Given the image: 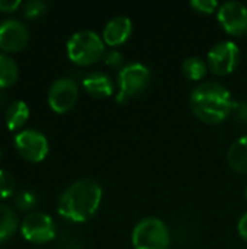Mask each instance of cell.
I'll return each instance as SVG.
<instances>
[{"mask_svg":"<svg viewBox=\"0 0 247 249\" xmlns=\"http://www.w3.org/2000/svg\"><path fill=\"white\" fill-rule=\"evenodd\" d=\"M102 187L90 178H82L70 184L58 198V214L71 223L90 220L100 207Z\"/></svg>","mask_w":247,"mask_h":249,"instance_id":"6da1fadb","label":"cell"},{"mask_svg":"<svg viewBox=\"0 0 247 249\" xmlns=\"http://www.w3.org/2000/svg\"><path fill=\"white\" fill-rule=\"evenodd\" d=\"M189 102L195 117L210 125H217L226 121L234 111L236 105L231 92L217 82L199 83L192 90Z\"/></svg>","mask_w":247,"mask_h":249,"instance_id":"7a4b0ae2","label":"cell"},{"mask_svg":"<svg viewBox=\"0 0 247 249\" xmlns=\"http://www.w3.org/2000/svg\"><path fill=\"white\" fill-rule=\"evenodd\" d=\"M66 50L70 61L83 67L98 63L106 53L102 36L90 29L74 32L68 38Z\"/></svg>","mask_w":247,"mask_h":249,"instance_id":"3957f363","label":"cell"},{"mask_svg":"<svg viewBox=\"0 0 247 249\" xmlns=\"http://www.w3.org/2000/svg\"><path fill=\"white\" fill-rule=\"evenodd\" d=\"M118 93L115 96L118 104H125L132 98L146 92L151 80L150 69L138 61L125 64L118 73Z\"/></svg>","mask_w":247,"mask_h":249,"instance_id":"277c9868","label":"cell"},{"mask_svg":"<svg viewBox=\"0 0 247 249\" xmlns=\"http://www.w3.org/2000/svg\"><path fill=\"white\" fill-rule=\"evenodd\" d=\"M170 231L157 217H144L132 229L131 242L134 249H169Z\"/></svg>","mask_w":247,"mask_h":249,"instance_id":"5b68a950","label":"cell"},{"mask_svg":"<svg viewBox=\"0 0 247 249\" xmlns=\"http://www.w3.org/2000/svg\"><path fill=\"white\" fill-rule=\"evenodd\" d=\"M240 63V50L233 41L217 42L207 55V64L211 73L217 76H227L233 73Z\"/></svg>","mask_w":247,"mask_h":249,"instance_id":"8992f818","label":"cell"},{"mask_svg":"<svg viewBox=\"0 0 247 249\" xmlns=\"http://www.w3.org/2000/svg\"><path fill=\"white\" fill-rule=\"evenodd\" d=\"M22 236L32 244H48L57 235L54 220L41 212H31L20 223Z\"/></svg>","mask_w":247,"mask_h":249,"instance_id":"52a82bcc","label":"cell"},{"mask_svg":"<svg viewBox=\"0 0 247 249\" xmlns=\"http://www.w3.org/2000/svg\"><path fill=\"white\" fill-rule=\"evenodd\" d=\"M15 147L23 159L33 163L42 162L49 152L47 137L41 131L33 128L19 131L15 136Z\"/></svg>","mask_w":247,"mask_h":249,"instance_id":"ba28073f","label":"cell"},{"mask_svg":"<svg viewBox=\"0 0 247 249\" xmlns=\"http://www.w3.org/2000/svg\"><path fill=\"white\" fill-rule=\"evenodd\" d=\"M79 99V86L70 77L57 79L48 90V105L57 114L68 112Z\"/></svg>","mask_w":247,"mask_h":249,"instance_id":"9c48e42d","label":"cell"},{"mask_svg":"<svg viewBox=\"0 0 247 249\" xmlns=\"http://www.w3.org/2000/svg\"><path fill=\"white\" fill-rule=\"evenodd\" d=\"M217 18L223 29L231 36L247 34V6L242 1H226L220 6Z\"/></svg>","mask_w":247,"mask_h":249,"instance_id":"30bf717a","label":"cell"},{"mask_svg":"<svg viewBox=\"0 0 247 249\" xmlns=\"http://www.w3.org/2000/svg\"><path fill=\"white\" fill-rule=\"evenodd\" d=\"M29 42L28 28L16 20L7 19L0 23V48L6 53L22 51Z\"/></svg>","mask_w":247,"mask_h":249,"instance_id":"8fae6325","label":"cell"},{"mask_svg":"<svg viewBox=\"0 0 247 249\" xmlns=\"http://www.w3.org/2000/svg\"><path fill=\"white\" fill-rule=\"evenodd\" d=\"M132 34V20L127 16H114L103 28L102 39L108 47H119L125 44Z\"/></svg>","mask_w":247,"mask_h":249,"instance_id":"7c38bea8","label":"cell"},{"mask_svg":"<svg viewBox=\"0 0 247 249\" xmlns=\"http://www.w3.org/2000/svg\"><path fill=\"white\" fill-rule=\"evenodd\" d=\"M84 90L98 99L109 98L115 93V83L112 77L103 71H90L83 79Z\"/></svg>","mask_w":247,"mask_h":249,"instance_id":"4fadbf2b","label":"cell"},{"mask_svg":"<svg viewBox=\"0 0 247 249\" xmlns=\"http://www.w3.org/2000/svg\"><path fill=\"white\" fill-rule=\"evenodd\" d=\"M227 162L239 174H247V136L237 139L229 149Z\"/></svg>","mask_w":247,"mask_h":249,"instance_id":"5bb4252c","label":"cell"},{"mask_svg":"<svg viewBox=\"0 0 247 249\" xmlns=\"http://www.w3.org/2000/svg\"><path fill=\"white\" fill-rule=\"evenodd\" d=\"M29 118V107L25 101H15L7 107L6 125L10 131H16L25 125Z\"/></svg>","mask_w":247,"mask_h":249,"instance_id":"9a60e30c","label":"cell"},{"mask_svg":"<svg viewBox=\"0 0 247 249\" xmlns=\"http://www.w3.org/2000/svg\"><path fill=\"white\" fill-rule=\"evenodd\" d=\"M17 228L19 220L16 213L10 207L0 204V244L10 239L16 233Z\"/></svg>","mask_w":247,"mask_h":249,"instance_id":"2e32d148","label":"cell"},{"mask_svg":"<svg viewBox=\"0 0 247 249\" xmlns=\"http://www.w3.org/2000/svg\"><path fill=\"white\" fill-rule=\"evenodd\" d=\"M19 67L17 63L7 54L0 53V89L9 88L17 82Z\"/></svg>","mask_w":247,"mask_h":249,"instance_id":"e0dca14e","label":"cell"},{"mask_svg":"<svg viewBox=\"0 0 247 249\" xmlns=\"http://www.w3.org/2000/svg\"><path fill=\"white\" fill-rule=\"evenodd\" d=\"M208 64L199 57H188L182 63V73L189 80H202L208 73Z\"/></svg>","mask_w":247,"mask_h":249,"instance_id":"ac0fdd59","label":"cell"},{"mask_svg":"<svg viewBox=\"0 0 247 249\" xmlns=\"http://www.w3.org/2000/svg\"><path fill=\"white\" fill-rule=\"evenodd\" d=\"M38 196L32 190H22L15 196V207L19 212H31L38 206Z\"/></svg>","mask_w":247,"mask_h":249,"instance_id":"d6986e66","label":"cell"},{"mask_svg":"<svg viewBox=\"0 0 247 249\" xmlns=\"http://www.w3.org/2000/svg\"><path fill=\"white\" fill-rule=\"evenodd\" d=\"M15 178L10 172L0 169V200H6L13 196L15 193Z\"/></svg>","mask_w":247,"mask_h":249,"instance_id":"ffe728a7","label":"cell"},{"mask_svg":"<svg viewBox=\"0 0 247 249\" xmlns=\"http://www.w3.org/2000/svg\"><path fill=\"white\" fill-rule=\"evenodd\" d=\"M189 4L195 12L202 13V15H213V13L218 12V9L221 6L215 0H192Z\"/></svg>","mask_w":247,"mask_h":249,"instance_id":"44dd1931","label":"cell"},{"mask_svg":"<svg viewBox=\"0 0 247 249\" xmlns=\"http://www.w3.org/2000/svg\"><path fill=\"white\" fill-rule=\"evenodd\" d=\"M47 7H48V4L45 1H42V0H32V1H28L23 6V15L28 19H35V18H39L41 15H44Z\"/></svg>","mask_w":247,"mask_h":249,"instance_id":"7402d4cb","label":"cell"},{"mask_svg":"<svg viewBox=\"0 0 247 249\" xmlns=\"http://www.w3.org/2000/svg\"><path fill=\"white\" fill-rule=\"evenodd\" d=\"M103 63L106 64V66H109V67H112V69H122L124 66V55H122V53H119L118 50H109V51H106L105 53V55H103Z\"/></svg>","mask_w":247,"mask_h":249,"instance_id":"603a6c76","label":"cell"},{"mask_svg":"<svg viewBox=\"0 0 247 249\" xmlns=\"http://www.w3.org/2000/svg\"><path fill=\"white\" fill-rule=\"evenodd\" d=\"M236 114V120L242 124H247V101H240L236 102L234 105V111Z\"/></svg>","mask_w":247,"mask_h":249,"instance_id":"cb8c5ba5","label":"cell"},{"mask_svg":"<svg viewBox=\"0 0 247 249\" xmlns=\"http://www.w3.org/2000/svg\"><path fill=\"white\" fill-rule=\"evenodd\" d=\"M19 6H20L19 0H0V12H3V13L15 12Z\"/></svg>","mask_w":247,"mask_h":249,"instance_id":"d4e9b609","label":"cell"},{"mask_svg":"<svg viewBox=\"0 0 247 249\" xmlns=\"http://www.w3.org/2000/svg\"><path fill=\"white\" fill-rule=\"evenodd\" d=\"M237 231H239V235L243 241L247 242V212L240 217L239 220V225H237Z\"/></svg>","mask_w":247,"mask_h":249,"instance_id":"484cf974","label":"cell"},{"mask_svg":"<svg viewBox=\"0 0 247 249\" xmlns=\"http://www.w3.org/2000/svg\"><path fill=\"white\" fill-rule=\"evenodd\" d=\"M3 102H4V95H3V93L0 92V107L3 105Z\"/></svg>","mask_w":247,"mask_h":249,"instance_id":"4316f807","label":"cell"},{"mask_svg":"<svg viewBox=\"0 0 247 249\" xmlns=\"http://www.w3.org/2000/svg\"><path fill=\"white\" fill-rule=\"evenodd\" d=\"M245 196H246V200H247V187H246V191H245Z\"/></svg>","mask_w":247,"mask_h":249,"instance_id":"83f0119b","label":"cell"},{"mask_svg":"<svg viewBox=\"0 0 247 249\" xmlns=\"http://www.w3.org/2000/svg\"><path fill=\"white\" fill-rule=\"evenodd\" d=\"M0 158H1V152H0Z\"/></svg>","mask_w":247,"mask_h":249,"instance_id":"f1b7e54d","label":"cell"}]
</instances>
